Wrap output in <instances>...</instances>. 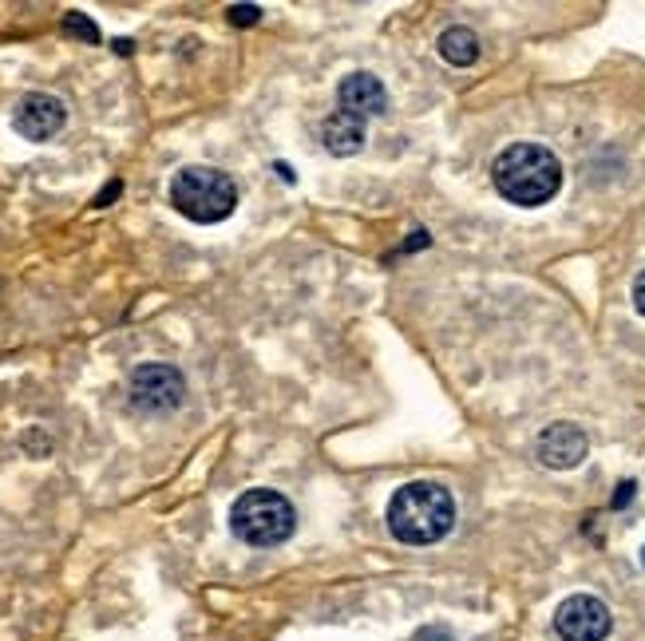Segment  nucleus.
I'll list each match as a JSON object with an SVG mask.
<instances>
[{
  "instance_id": "f257e3e1",
  "label": "nucleus",
  "mask_w": 645,
  "mask_h": 641,
  "mask_svg": "<svg viewBox=\"0 0 645 641\" xmlns=\"http://www.w3.org/2000/svg\"><path fill=\"white\" fill-rule=\"evenodd\" d=\"M491 182H495V190L507 202L535 210V207H546L563 190V163L543 143H511L507 151L495 154Z\"/></svg>"
},
{
  "instance_id": "f03ea898",
  "label": "nucleus",
  "mask_w": 645,
  "mask_h": 641,
  "mask_svg": "<svg viewBox=\"0 0 645 641\" xmlns=\"http://www.w3.org/2000/svg\"><path fill=\"white\" fill-rule=\"evenodd\" d=\"M455 527V499L444 483L416 479L389 499V531L409 547H432Z\"/></svg>"
},
{
  "instance_id": "7ed1b4c3",
  "label": "nucleus",
  "mask_w": 645,
  "mask_h": 641,
  "mask_svg": "<svg viewBox=\"0 0 645 641\" xmlns=\"http://www.w3.org/2000/svg\"><path fill=\"white\" fill-rule=\"evenodd\" d=\"M230 531L245 542V547H282L293 531H298V511L293 503L273 488H250L234 499L230 507Z\"/></svg>"
},
{
  "instance_id": "20e7f679",
  "label": "nucleus",
  "mask_w": 645,
  "mask_h": 641,
  "mask_svg": "<svg viewBox=\"0 0 645 641\" xmlns=\"http://www.w3.org/2000/svg\"><path fill=\"white\" fill-rule=\"evenodd\" d=\"M171 207L199 227H214L234 214L238 187L226 171H214V167H182L171 179Z\"/></svg>"
},
{
  "instance_id": "39448f33",
  "label": "nucleus",
  "mask_w": 645,
  "mask_h": 641,
  "mask_svg": "<svg viewBox=\"0 0 645 641\" xmlns=\"http://www.w3.org/2000/svg\"><path fill=\"white\" fill-rule=\"evenodd\" d=\"M128 400L143 415H167L187 400V380L174 364H139L131 372Z\"/></svg>"
},
{
  "instance_id": "423d86ee",
  "label": "nucleus",
  "mask_w": 645,
  "mask_h": 641,
  "mask_svg": "<svg viewBox=\"0 0 645 641\" xmlns=\"http://www.w3.org/2000/svg\"><path fill=\"white\" fill-rule=\"evenodd\" d=\"M614 630L609 605L594 594H571L555 610V633L563 641H606Z\"/></svg>"
},
{
  "instance_id": "0eeeda50",
  "label": "nucleus",
  "mask_w": 645,
  "mask_h": 641,
  "mask_svg": "<svg viewBox=\"0 0 645 641\" xmlns=\"http://www.w3.org/2000/svg\"><path fill=\"white\" fill-rule=\"evenodd\" d=\"M586 452H591V440H586V432H582L578 424H571V420H558V424L543 428V435H538V443H535L538 463L551 471L578 468V463L586 460Z\"/></svg>"
},
{
  "instance_id": "6e6552de",
  "label": "nucleus",
  "mask_w": 645,
  "mask_h": 641,
  "mask_svg": "<svg viewBox=\"0 0 645 641\" xmlns=\"http://www.w3.org/2000/svg\"><path fill=\"white\" fill-rule=\"evenodd\" d=\"M64 123H68V108L56 96H44V91H28L24 100L17 103V111H12V127L24 139H32V143L52 139Z\"/></svg>"
},
{
  "instance_id": "1a4fd4ad",
  "label": "nucleus",
  "mask_w": 645,
  "mask_h": 641,
  "mask_svg": "<svg viewBox=\"0 0 645 641\" xmlns=\"http://www.w3.org/2000/svg\"><path fill=\"white\" fill-rule=\"evenodd\" d=\"M336 103H341L336 111H345V116L376 119L389 111V91L373 72H349L345 80L336 83Z\"/></svg>"
},
{
  "instance_id": "9d476101",
  "label": "nucleus",
  "mask_w": 645,
  "mask_h": 641,
  "mask_svg": "<svg viewBox=\"0 0 645 641\" xmlns=\"http://www.w3.org/2000/svg\"><path fill=\"white\" fill-rule=\"evenodd\" d=\"M321 139H325V151L336 159H349L364 147V119L345 116V111H333V116L321 123Z\"/></svg>"
},
{
  "instance_id": "9b49d317",
  "label": "nucleus",
  "mask_w": 645,
  "mask_h": 641,
  "mask_svg": "<svg viewBox=\"0 0 645 641\" xmlns=\"http://www.w3.org/2000/svg\"><path fill=\"white\" fill-rule=\"evenodd\" d=\"M436 48H440V56L452 63V68H472V63L480 60V37H475L472 28H464V24L444 28L440 40H436Z\"/></svg>"
},
{
  "instance_id": "f8f14e48",
  "label": "nucleus",
  "mask_w": 645,
  "mask_h": 641,
  "mask_svg": "<svg viewBox=\"0 0 645 641\" xmlns=\"http://www.w3.org/2000/svg\"><path fill=\"white\" fill-rule=\"evenodd\" d=\"M64 28H68V32H80V37H88L91 44H95V40H100V32H95V24H91L88 17H80V12H72V17L64 20Z\"/></svg>"
},
{
  "instance_id": "ddd939ff",
  "label": "nucleus",
  "mask_w": 645,
  "mask_h": 641,
  "mask_svg": "<svg viewBox=\"0 0 645 641\" xmlns=\"http://www.w3.org/2000/svg\"><path fill=\"white\" fill-rule=\"evenodd\" d=\"M258 17H262L258 4H234V9H230V20H234V24H254Z\"/></svg>"
},
{
  "instance_id": "4468645a",
  "label": "nucleus",
  "mask_w": 645,
  "mask_h": 641,
  "mask_svg": "<svg viewBox=\"0 0 645 641\" xmlns=\"http://www.w3.org/2000/svg\"><path fill=\"white\" fill-rule=\"evenodd\" d=\"M629 298H634V309H637V313L645 317V270L634 278V290H629Z\"/></svg>"
},
{
  "instance_id": "2eb2a0df",
  "label": "nucleus",
  "mask_w": 645,
  "mask_h": 641,
  "mask_svg": "<svg viewBox=\"0 0 645 641\" xmlns=\"http://www.w3.org/2000/svg\"><path fill=\"white\" fill-rule=\"evenodd\" d=\"M115 194H119V182H111V187L103 190L100 199H95V207H108V199H115Z\"/></svg>"
},
{
  "instance_id": "dca6fc26",
  "label": "nucleus",
  "mask_w": 645,
  "mask_h": 641,
  "mask_svg": "<svg viewBox=\"0 0 645 641\" xmlns=\"http://www.w3.org/2000/svg\"><path fill=\"white\" fill-rule=\"evenodd\" d=\"M642 567H645V547H642Z\"/></svg>"
}]
</instances>
